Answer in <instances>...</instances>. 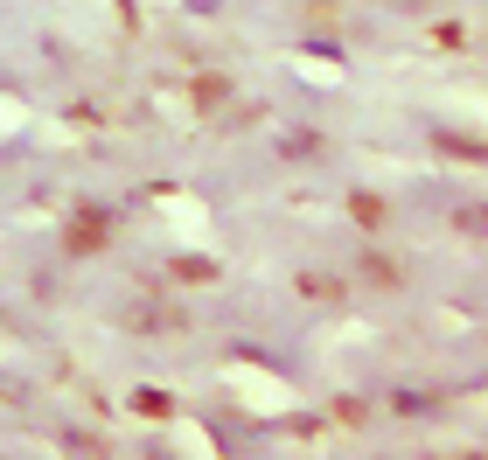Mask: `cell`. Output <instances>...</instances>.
Returning a JSON list of instances; mask_svg holds the SVG:
<instances>
[{
    "mask_svg": "<svg viewBox=\"0 0 488 460\" xmlns=\"http://www.w3.org/2000/svg\"><path fill=\"white\" fill-rule=\"evenodd\" d=\"M349 210H356V223H363V230H384V223H391V210L377 203V195H349Z\"/></svg>",
    "mask_w": 488,
    "mask_h": 460,
    "instance_id": "obj_1",
    "label": "cell"
},
{
    "mask_svg": "<svg viewBox=\"0 0 488 460\" xmlns=\"http://www.w3.org/2000/svg\"><path fill=\"white\" fill-rule=\"evenodd\" d=\"M70 244H78V251H91V244H105V217H98V210H84V223L70 230Z\"/></svg>",
    "mask_w": 488,
    "mask_h": 460,
    "instance_id": "obj_2",
    "label": "cell"
},
{
    "mask_svg": "<svg viewBox=\"0 0 488 460\" xmlns=\"http://www.w3.org/2000/svg\"><path fill=\"white\" fill-rule=\"evenodd\" d=\"M196 98H203V105L216 112V105H224V98H231V84H224V77H203V84H196Z\"/></svg>",
    "mask_w": 488,
    "mask_h": 460,
    "instance_id": "obj_3",
    "label": "cell"
},
{
    "mask_svg": "<svg viewBox=\"0 0 488 460\" xmlns=\"http://www.w3.org/2000/svg\"><path fill=\"white\" fill-rule=\"evenodd\" d=\"M181 279H189V286H203V279H216V266H209V258H181Z\"/></svg>",
    "mask_w": 488,
    "mask_h": 460,
    "instance_id": "obj_4",
    "label": "cell"
},
{
    "mask_svg": "<svg viewBox=\"0 0 488 460\" xmlns=\"http://www.w3.org/2000/svg\"><path fill=\"white\" fill-rule=\"evenodd\" d=\"M363 272H370L377 286H398V266H391V258H363Z\"/></svg>",
    "mask_w": 488,
    "mask_h": 460,
    "instance_id": "obj_5",
    "label": "cell"
}]
</instances>
